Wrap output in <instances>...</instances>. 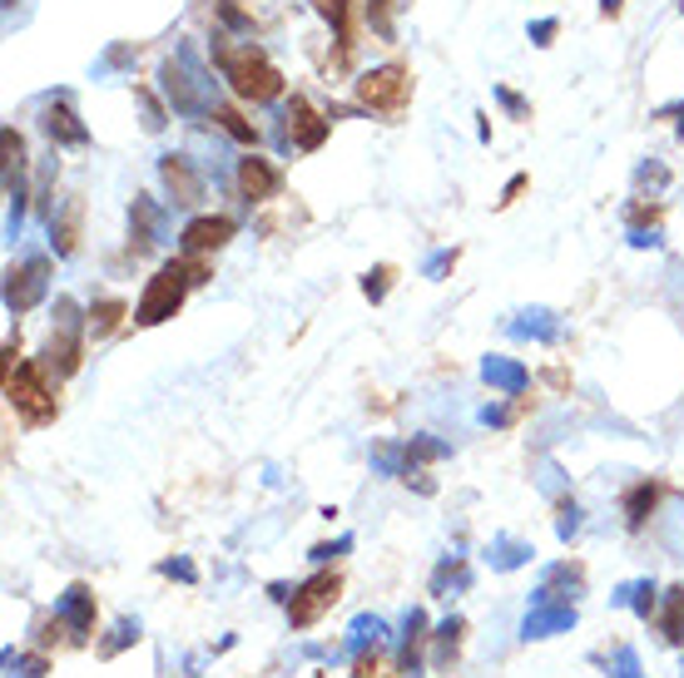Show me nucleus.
Returning <instances> with one entry per match:
<instances>
[{"instance_id": "obj_40", "label": "nucleus", "mask_w": 684, "mask_h": 678, "mask_svg": "<svg viewBox=\"0 0 684 678\" xmlns=\"http://www.w3.org/2000/svg\"><path fill=\"white\" fill-rule=\"evenodd\" d=\"M367 20L377 35H392V0H367Z\"/></svg>"}, {"instance_id": "obj_47", "label": "nucleus", "mask_w": 684, "mask_h": 678, "mask_svg": "<svg viewBox=\"0 0 684 678\" xmlns=\"http://www.w3.org/2000/svg\"><path fill=\"white\" fill-rule=\"evenodd\" d=\"M159 574H169V580H183V584L199 580V570H193L189 560H165V564H159Z\"/></svg>"}, {"instance_id": "obj_33", "label": "nucleus", "mask_w": 684, "mask_h": 678, "mask_svg": "<svg viewBox=\"0 0 684 678\" xmlns=\"http://www.w3.org/2000/svg\"><path fill=\"white\" fill-rule=\"evenodd\" d=\"M119 317H125V303H119V297H99V303L90 307V327H95V337L115 332Z\"/></svg>"}, {"instance_id": "obj_41", "label": "nucleus", "mask_w": 684, "mask_h": 678, "mask_svg": "<svg viewBox=\"0 0 684 678\" xmlns=\"http://www.w3.org/2000/svg\"><path fill=\"white\" fill-rule=\"evenodd\" d=\"M347 550H352V536H338L333 544H313L308 560H313V564H328V560H338V554H347Z\"/></svg>"}, {"instance_id": "obj_20", "label": "nucleus", "mask_w": 684, "mask_h": 678, "mask_svg": "<svg viewBox=\"0 0 684 678\" xmlns=\"http://www.w3.org/2000/svg\"><path fill=\"white\" fill-rule=\"evenodd\" d=\"M80 213H85V203L70 199L65 209H60L55 219H50V243H55L60 258H70V253L80 248Z\"/></svg>"}, {"instance_id": "obj_48", "label": "nucleus", "mask_w": 684, "mask_h": 678, "mask_svg": "<svg viewBox=\"0 0 684 678\" xmlns=\"http://www.w3.org/2000/svg\"><path fill=\"white\" fill-rule=\"evenodd\" d=\"M556 20H536V25H530V45H550V40H556Z\"/></svg>"}, {"instance_id": "obj_23", "label": "nucleus", "mask_w": 684, "mask_h": 678, "mask_svg": "<svg viewBox=\"0 0 684 678\" xmlns=\"http://www.w3.org/2000/svg\"><path fill=\"white\" fill-rule=\"evenodd\" d=\"M512 337H530V342H556L560 337V317L550 307H530L512 322Z\"/></svg>"}, {"instance_id": "obj_9", "label": "nucleus", "mask_w": 684, "mask_h": 678, "mask_svg": "<svg viewBox=\"0 0 684 678\" xmlns=\"http://www.w3.org/2000/svg\"><path fill=\"white\" fill-rule=\"evenodd\" d=\"M233 229H239V223H233V219H223V213H203V219H189V223H183L179 248L189 253V258H203V253H219L223 243L233 239Z\"/></svg>"}, {"instance_id": "obj_38", "label": "nucleus", "mask_w": 684, "mask_h": 678, "mask_svg": "<svg viewBox=\"0 0 684 678\" xmlns=\"http://www.w3.org/2000/svg\"><path fill=\"white\" fill-rule=\"evenodd\" d=\"M392 277H397V273L382 263V268H372V273L362 277V293L372 297V303H382V297H387V287H392Z\"/></svg>"}, {"instance_id": "obj_13", "label": "nucleus", "mask_w": 684, "mask_h": 678, "mask_svg": "<svg viewBox=\"0 0 684 678\" xmlns=\"http://www.w3.org/2000/svg\"><path fill=\"white\" fill-rule=\"evenodd\" d=\"M55 614L65 619V629L75 644L90 639V634H95V590H90V584H70V590L55 600Z\"/></svg>"}, {"instance_id": "obj_22", "label": "nucleus", "mask_w": 684, "mask_h": 678, "mask_svg": "<svg viewBox=\"0 0 684 678\" xmlns=\"http://www.w3.org/2000/svg\"><path fill=\"white\" fill-rule=\"evenodd\" d=\"M530 540H516V536H496L492 544H486V564L492 570H502V574H512V570H520V564H530Z\"/></svg>"}, {"instance_id": "obj_12", "label": "nucleus", "mask_w": 684, "mask_h": 678, "mask_svg": "<svg viewBox=\"0 0 684 678\" xmlns=\"http://www.w3.org/2000/svg\"><path fill=\"white\" fill-rule=\"evenodd\" d=\"M580 590H586V570L570 564V560H560V564H550V570L540 574V584L530 590V600L536 604H576Z\"/></svg>"}, {"instance_id": "obj_35", "label": "nucleus", "mask_w": 684, "mask_h": 678, "mask_svg": "<svg viewBox=\"0 0 684 678\" xmlns=\"http://www.w3.org/2000/svg\"><path fill=\"white\" fill-rule=\"evenodd\" d=\"M313 10H318L323 20H328L333 30H338V40H343V50L352 45V40H347V0H313Z\"/></svg>"}, {"instance_id": "obj_21", "label": "nucleus", "mask_w": 684, "mask_h": 678, "mask_svg": "<svg viewBox=\"0 0 684 678\" xmlns=\"http://www.w3.org/2000/svg\"><path fill=\"white\" fill-rule=\"evenodd\" d=\"M382 644H387V624L377 619V614H357V619L347 624V644H343L347 654H357V659H362L367 649H382Z\"/></svg>"}, {"instance_id": "obj_26", "label": "nucleus", "mask_w": 684, "mask_h": 678, "mask_svg": "<svg viewBox=\"0 0 684 678\" xmlns=\"http://www.w3.org/2000/svg\"><path fill=\"white\" fill-rule=\"evenodd\" d=\"M655 580H630V584H620L615 594H610V604H620V610H635L640 619H650V614H655Z\"/></svg>"}, {"instance_id": "obj_8", "label": "nucleus", "mask_w": 684, "mask_h": 678, "mask_svg": "<svg viewBox=\"0 0 684 678\" xmlns=\"http://www.w3.org/2000/svg\"><path fill=\"white\" fill-rule=\"evenodd\" d=\"M412 95V80H407L402 65H377L357 80V105L362 109H382V115H397Z\"/></svg>"}, {"instance_id": "obj_19", "label": "nucleus", "mask_w": 684, "mask_h": 678, "mask_svg": "<svg viewBox=\"0 0 684 678\" xmlns=\"http://www.w3.org/2000/svg\"><path fill=\"white\" fill-rule=\"evenodd\" d=\"M482 377H486V386H496V392H506V396H520L530 386V372L516 362V357H486Z\"/></svg>"}, {"instance_id": "obj_32", "label": "nucleus", "mask_w": 684, "mask_h": 678, "mask_svg": "<svg viewBox=\"0 0 684 678\" xmlns=\"http://www.w3.org/2000/svg\"><path fill=\"white\" fill-rule=\"evenodd\" d=\"M442 456H452V446L436 441V436H412L407 441V470H417L422 460H442Z\"/></svg>"}, {"instance_id": "obj_3", "label": "nucleus", "mask_w": 684, "mask_h": 678, "mask_svg": "<svg viewBox=\"0 0 684 678\" xmlns=\"http://www.w3.org/2000/svg\"><path fill=\"white\" fill-rule=\"evenodd\" d=\"M6 396L30 426H45V421H55V411H60L55 392H50V377L40 362H20V367L6 362Z\"/></svg>"}, {"instance_id": "obj_49", "label": "nucleus", "mask_w": 684, "mask_h": 678, "mask_svg": "<svg viewBox=\"0 0 684 678\" xmlns=\"http://www.w3.org/2000/svg\"><path fill=\"white\" fill-rule=\"evenodd\" d=\"M630 243H635V248H655L660 229H630Z\"/></svg>"}, {"instance_id": "obj_36", "label": "nucleus", "mask_w": 684, "mask_h": 678, "mask_svg": "<svg viewBox=\"0 0 684 678\" xmlns=\"http://www.w3.org/2000/svg\"><path fill=\"white\" fill-rule=\"evenodd\" d=\"M580 526H586V510H580L576 500H566V506H560V520H556V536L570 544V540L580 536Z\"/></svg>"}, {"instance_id": "obj_51", "label": "nucleus", "mask_w": 684, "mask_h": 678, "mask_svg": "<svg viewBox=\"0 0 684 678\" xmlns=\"http://www.w3.org/2000/svg\"><path fill=\"white\" fill-rule=\"evenodd\" d=\"M620 10H625V0H600V15H606V20H615Z\"/></svg>"}, {"instance_id": "obj_44", "label": "nucleus", "mask_w": 684, "mask_h": 678, "mask_svg": "<svg viewBox=\"0 0 684 678\" xmlns=\"http://www.w3.org/2000/svg\"><path fill=\"white\" fill-rule=\"evenodd\" d=\"M0 144H6V173H20V163H25V144H20V135L15 129H6Z\"/></svg>"}, {"instance_id": "obj_14", "label": "nucleus", "mask_w": 684, "mask_h": 678, "mask_svg": "<svg viewBox=\"0 0 684 678\" xmlns=\"http://www.w3.org/2000/svg\"><path fill=\"white\" fill-rule=\"evenodd\" d=\"M159 179H165V189L173 193V203H183V209L203 199V173L193 169L189 153H165V159H159Z\"/></svg>"}, {"instance_id": "obj_11", "label": "nucleus", "mask_w": 684, "mask_h": 678, "mask_svg": "<svg viewBox=\"0 0 684 678\" xmlns=\"http://www.w3.org/2000/svg\"><path fill=\"white\" fill-rule=\"evenodd\" d=\"M576 619H580V610L576 604H536L530 600V610H526V619H520V639H556V634H570L576 629Z\"/></svg>"}, {"instance_id": "obj_10", "label": "nucleus", "mask_w": 684, "mask_h": 678, "mask_svg": "<svg viewBox=\"0 0 684 678\" xmlns=\"http://www.w3.org/2000/svg\"><path fill=\"white\" fill-rule=\"evenodd\" d=\"M40 129H45V139L60 144V149H80V144H90V129L80 125V115L70 109L65 95L45 99V109H40Z\"/></svg>"}, {"instance_id": "obj_43", "label": "nucleus", "mask_w": 684, "mask_h": 678, "mask_svg": "<svg viewBox=\"0 0 684 678\" xmlns=\"http://www.w3.org/2000/svg\"><path fill=\"white\" fill-rule=\"evenodd\" d=\"M213 10L223 15V25H229V30H253V20L239 10V0H213Z\"/></svg>"}, {"instance_id": "obj_29", "label": "nucleus", "mask_w": 684, "mask_h": 678, "mask_svg": "<svg viewBox=\"0 0 684 678\" xmlns=\"http://www.w3.org/2000/svg\"><path fill=\"white\" fill-rule=\"evenodd\" d=\"M139 634H145V629H139V619H135V614H125V619H119L115 629L99 639V659H115V654H125L129 644H139Z\"/></svg>"}, {"instance_id": "obj_2", "label": "nucleus", "mask_w": 684, "mask_h": 678, "mask_svg": "<svg viewBox=\"0 0 684 678\" xmlns=\"http://www.w3.org/2000/svg\"><path fill=\"white\" fill-rule=\"evenodd\" d=\"M189 287H193L189 258L165 263V268H159V273L145 283V297H139V307H135V322H139V327H159V322H169V317L183 307V293H189Z\"/></svg>"}, {"instance_id": "obj_25", "label": "nucleus", "mask_w": 684, "mask_h": 678, "mask_svg": "<svg viewBox=\"0 0 684 678\" xmlns=\"http://www.w3.org/2000/svg\"><path fill=\"white\" fill-rule=\"evenodd\" d=\"M655 506H660V486H655V480H640V486H630L625 490V526L630 530H645V520L655 516Z\"/></svg>"}, {"instance_id": "obj_42", "label": "nucleus", "mask_w": 684, "mask_h": 678, "mask_svg": "<svg viewBox=\"0 0 684 678\" xmlns=\"http://www.w3.org/2000/svg\"><path fill=\"white\" fill-rule=\"evenodd\" d=\"M139 105H145V129L149 135H159V129H165V105H159L149 89H139Z\"/></svg>"}, {"instance_id": "obj_18", "label": "nucleus", "mask_w": 684, "mask_h": 678, "mask_svg": "<svg viewBox=\"0 0 684 678\" xmlns=\"http://www.w3.org/2000/svg\"><path fill=\"white\" fill-rule=\"evenodd\" d=\"M422 644H427V610H407L402 619V644H397V664L407 678L422 674Z\"/></svg>"}, {"instance_id": "obj_53", "label": "nucleus", "mask_w": 684, "mask_h": 678, "mask_svg": "<svg viewBox=\"0 0 684 678\" xmlns=\"http://www.w3.org/2000/svg\"><path fill=\"white\" fill-rule=\"evenodd\" d=\"M680 10H684V0H680Z\"/></svg>"}, {"instance_id": "obj_50", "label": "nucleus", "mask_w": 684, "mask_h": 678, "mask_svg": "<svg viewBox=\"0 0 684 678\" xmlns=\"http://www.w3.org/2000/svg\"><path fill=\"white\" fill-rule=\"evenodd\" d=\"M482 421H486V426H506V421H512V411H506V406H486Z\"/></svg>"}, {"instance_id": "obj_1", "label": "nucleus", "mask_w": 684, "mask_h": 678, "mask_svg": "<svg viewBox=\"0 0 684 678\" xmlns=\"http://www.w3.org/2000/svg\"><path fill=\"white\" fill-rule=\"evenodd\" d=\"M213 60H219L223 80L233 85V95L249 99V105H269V99L283 95V75L269 65V55H263L253 40H249V45H223V35H219Z\"/></svg>"}, {"instance_id": "obj_45", "label": "nucleus", "mask_w": 684, "mask_h": 678, "mask_svg": "<svg viewBox=\"0 0 684 678\" xmlns=\"http://www.w3.org/2000/svg\"><path fill=\"white\" fill-rule=\"evenodd\" d=\"M456 268V248H436L432 258L422 263V277H442V273H452Z\"/></svg>"}, {"instance_id": "obj_16", "label": "nucleus", "mask_w": 684, "mask_h": 678, "mask_svg": "<svg viewBox=\"0 0 684 678\" xmlns=\"http://www.w3.org/2000/svg\"><path fill=\"white\" fill-rule=\"evenodd\" d=\"M159 233H165V213H159V203L149 199V193H135V203H129V243H135V253L155 248Z\"/></svg>"}, {"instance_id": "obj_4", "label": "nucleus", "mask_w": 684, "mask_h": 678, "mask_svg": "<svg viewBox=\"0 0 684 678\" xmlns=\"http://www.w3.org/2000/svg\"><path fill=\"white\" fill-rule=\"evenodd\" d=\"M159 89H165V99L173 105V115H209V80H203L199 60H193V50L183 45L173 60H165V70H159Z\"/></svg>"}, {"instance_id": "obj_52", "label": "nucleus", "mask_w": 684, "mask_h": 678, "mask_svg": "<svg viewBox=\"0 0 684 678\" xmlns=\"http://www.w3.org/2000/svg\"><path fill=\"white\" fill-rule=\"evenodd\" d=\"M520 189H526V173H516V179H512V183H506V199H502V203H512V199H516V193H520Z\"/></svg>"}, {"instance_id": "obj_34", "label": "nucleus", "mask_w": 684, "mask_h": 678, "mask_svg": "<svg viewBox=\"0 0 684 678\" xmlns=\"http://www.w3.org/2000/svg\"><path fill=\"white\" fill-rule=\"evenodd\" d=\"M377 476H407V446H372Z\"/></svg>"}, {"instance_id": "obj_37", "label": "nucleus", "mask_w": 684, "mask_h": 678, "mask_svg": "<svg viewBox=\"0 0 684 678\" xmlns=\"http://www.w3.org/2000/svg\"><path fill=\"white\" fill-rule=\"evenodd\" d=\"M135 65V45H109L105 60L95 65V75H109V70H129Z\"/></svg>"}, {"instance_id": "obj_39", "label": "nucleus", "mask_w": 684, "mask_h": 678, "mask_svg": "<svg viewBox=\"0 0 684 678\" xmlns=\"http://www.w3.org/2000/svg\"><path fill=\"white\" fill-rule=\"evenodd\" d=\"M610 678H640V654L630 649H615V659H610Z\"/></svg>"}, {"instance_id": "obj_46", "label": "nucleus", "mask_w": 684, "mask_h": 678, "mask_svg": "<svg viewBox=\"0 0 684 678\" xmlns=\"http://www.w3.org/2000/svg\"><path fill=\"white\" fill-rule=\"evenodd\" d=\"M496 99H502V109H506L512 119H530V105L516 95V89H496Z\"/></svg>"}, {"instance_id": "obj_31", "label": "nucleus", "mask_w": 684, "mask_h": 678, "mask_svg": "<svg viewBox=\"0 0 684 678\" xmlns=\"http://www.w3.org/2000/svg\"><path fill=\"white\" fill-rule=\"evenodd\" d=\"M45 674H50L45 654H15V649H6V678H45Z\"/></svg>"}, {"instance_id": "obj_6", "label": "nucleus", "mask_w": 684, "mask_h": 678, "mask_svg": "<svg viewBox=\"0 0 684 678\" xmlns=\"http://www.w3.org/2000/svg\"><path fill=\"white\" fill-rule=\"evenodd\" d=\"M50 293V258L45 253H30L25 263H10L6 268V312H30L40 307Z\"/></svg>"}, {"instance_id": "obj_15", "label": "nucleus", "mask_w": 684, "mask_h": 678, "mask_svg": "<svg viewBox=\"0 0 684 678\" xmlns=\"http://www.w3.org/2000/svg\"><path fill=\"white\" fill-rule=\"evenodd\" d=\"M288 139H293V149H303V153H313L323 139H328V129H333V119H323L318 109L308 105V99H293L288 105Z\"/></svg>"}, {"instance_id": "obj_7", "label": "nucleus", "mask_w": 684, "mask_h": 678, "mask_svg": "<svg viewBox=\"0 0 684 678\" xmlns=\"http://www.w3.org/2000/svg\"><path fill=\"white\" fill-rule=\"evenodd\" d=\"M338 594H343V580H338V574L318 570L313 580H303L298 590H293V600H288V624H293V629H313V624H318L323 614L338 604Z\"/></svg>"}, {"instance_id": "obj_28", "label": "nucleus", "mask_w": 684, "mask_h": 678, "mask_svg": "<svg viewBox=\"0 0 684 678\" xmlns=\"http://www.w3.org/2000/svg\"><path fill=\"white\" fill-rule=\"evenodd\" d=\"M660 634L670 644H684V584L665 590V610H660Z\"/></svg>"}, {"instance_id": "obj_5", "label": "nucleus", "mask_w": 684, "mask_h": 678, "mask_svg": "<svg viewBox=\"0 0 684 678\" xmlns=\"http://www.w3.org/2000/svg\"><path fill=\"white\" fill-rule=\"evenodd\" d=\"M85 362V317H80L75 297H55V327L45 342V367H55L60 377H75Z\"/></svg>"}, {"instance_id": "obj_24", "label": "nucleus", "mask_w": 684, "mask_h": 678, "mask_svg": "<svg viewBox=\"0 0 684 678\" xmlns=\"http://www.w3.org/2000/svg\"><path fill=\"white\" fill-rule=\"evenodd\" d=\"M462 634H466L462 614H446V619L436 624V634H432V639H436V654H432L436 669H452V664H456V654H462Z\"/></svg>"}, {"instance_id": "obj_27", "label": "nucleus", "mask_w": 684, "mask_h": 678, "mask_svg": "<svg viewBox=\"0 0 684 678\" xmlns=\"http://www.w3.org/2000/svg\"><path fill=\"white\" fill-rule=\"evenodd\" d=\"M466 584H472V570H466V560H462V554H446V560L436 564V574H432V594H436V600H452V590L462 594Z\"/></svg>"}, {"instance_id": "obj_17", "label": "nucleus", "mask_w": 684, "mask_h": 678, "mask_svg": "<svg viewBox=\"0 0 684 678\" xmlns=\"http://www.w3.org/2000/svg\"><path fill=\"white\" fill-rule=\"evenodd\" d=\"M273 189H278V169H273L269 159H259V153L239 159V193L243 199L263 203V199H273Z\"/></svg>"}, {"instance_id": "obj_30", "label": "nucleus", "mask_w": 684, "mask_h": 678, "mask_svg": "<svg viewBox=\"0 0 684 678\" xmlns=\"http://www.w3.org/2000/svg\"><path fill=\"white\" fill-rule=\"evenodd\" d=\"M209 119H213V125H219L229 139H239V144H253V139H259V129H253L249 119H243L239 109H229V105H213V109H209Z\"/></svg>"}]
</instances>
